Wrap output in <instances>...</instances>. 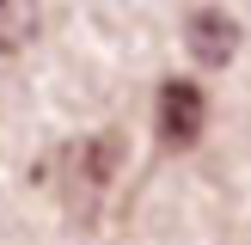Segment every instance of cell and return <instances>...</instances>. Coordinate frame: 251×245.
<instances>
[{
    "label": "cell",
    "mask_w": 251,
    "mask_h": 245,
    "mask_svg": "<svg viewBox=\"0 0 251 245\" xmlns=\"http://www.w3.org/2000/svg\"><path fill=\"white\" fill-rule=\"evenodd\" d=\"M184 43H190V55L202 61V68H227L233 55H239V19L221 6H196L190 19H184Z\"/></svg>",
    "instance_id": "obj_3"
},
{
    "label": "cell",
    "mask_w": 251,
    "mask_h": 245,
    "mask_svg": "<svg viewBox=\"0 0 251 245\" xmlns=\"http://www.w3.org/2000/svg\"><path fill=\"white\" fill-rule=\"evenodd\" d=\"M55 196L68 208L74 227H98L110 202V184L123 172V135L117 129H92V135H74L68 147H55Z\"/></svg>",
    "instance_id": "obj_1"
},
{
    "label": "cell",
    "mask_w": 251,
    "mask_h": 245,
    "mask_svg": "<svg viewBox=\"0 0 251 245\" xmlns=\"http://www.w3.org/2000/svg\"><path fill=\"white\" fill-rule=\"evenodd\" d=\"M202 129H208V92L196 80H184V74L159 80V98H153V135H159V147L184 153V147L202 141Z\"/></svg>",
    "instance_id": "obj_2"
},
{
    "label": "cell",
    "mask_w": 251,
    "mask_h": 245,
    "mask_svg": "<svg viewBox=\"0 0 251 245\" xmlns=\"http://www.w3.org/2000/svg\"><path fill=\"white\" fill-rule=\"evenodd\" d=\"M31 31H37V6H31V0H0V55L25 49Z\"/></svg>",
    "instance_id": "obj_4"
}]
</instances>
